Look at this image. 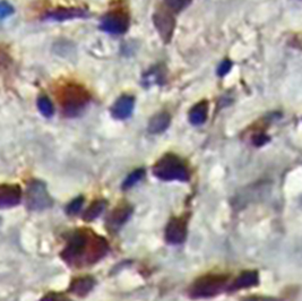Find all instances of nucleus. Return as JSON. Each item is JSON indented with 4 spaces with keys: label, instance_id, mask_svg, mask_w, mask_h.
<instances>
[{
    "label": "nucleus",
    "instance_id": "1",
    "mask_svg": "<svg viewBox=\"0 0 302 301\" xmlns=\"http://www.w3.org/2000/svg\"><path fill=\"white\" fill-rule=\"evenodd\" d=\"M108 244L102 237H88L83 232L75 233L66 249L63 253V258L69 264H79L82 257L86 263L93 264L98 262L108 252Z\"/></svg>",
    "mask_w": 302,
    "mask_h": 301
},
{
    "label": "nucleus",
    "instance_id": "2",
    "mask_svg": "<svg viewBox=\"0 0 302 301\" xmlns=\"http://www.w3.org/2000/svg\"><path fill=\"white\" fill-rule=\"evenodd\" d=\"M153 173L164 182H188L189 173L186 165L173 154H168L159 160L153 168Z\"/></svg>",
    "mask_w": 302,
    "mask_h": 301
},
{
    "label": "nucleus",
    "instance_id": "3",
    "mask_svg": "<svg viewBox=\"0 0 302 301\" xmlns=\"http://www.w3.org/2000/svg\"><path fill=\"white\" fill-rule=\"evenodd\" d=\"M228 279L225 277H218V275H209L196 281L191 287L189 294L191 298H210L222 292L225 288Z\"/></svg>",
    "mask_w": 302,
    "mask_h": 301
},
{
    "label": "nucleus",
    "instance_id": "4",
    "mask_svg": "<svg viewBox=\"0 0 302 301\" xmlns=\"http://www.w3.org/2000/svg\"><path fill=\"white\" fill-rule=\"evenodd\" d=\"M89 101V95L83 87L76 86V85H70L65 88L63 94L62 104L65 110V113L67 116H75Z\"/></svg>",
    "mask_w": 302,
    "mask_h": 301
},
{
    "label": "nucleus",
    "instance_id": "5",
    "mask_svg": "<svg viewBox=\"0 0 302 301\" xmlns=\"http://www.w3.org/2000/svg\"><path fill=\"white\" fill-rule=\"evenodd\" d=\"M52 199L45 185L39 180L31 182L26 189V206L32 210H42L51 207Z\"/></svg>",
    "mask_w": 302,
    "mask_h": 301
},
{
    "label": "nucleus",
    "instance_id": "6",
    "mask_svg": "<svg viewBox=\"0 0 302 301\" xmlns=\"http://www.w3.org/2000/svg\"><path fill=\"white\" fill-rule=\"evenodd\" d=\"M128 25L129 19L127 15L122 12H112L103 17L101 27L108 33L123 34L128 29Z\"/></svg>",
    "mask_w": 302,
    "mask_h": 301
},
{
    "label": "nucleus",
    "instance_id": "7",
    "mask_svg": "<svg viewBox=\"0 0 302 301\" xmlns=\"http://www.w3.org/2000/svg\"><path fill=\"white\" fill-rule=\"evenodd\" d=\"M153 22L162 39L165 42H169L173 34L175 25L173 15L167 9H162V11H159L154 14Z\"/></svg>",
    "mask_w": 302,
    "mask_h": 301
},
{
    "label": "nucleus",
    "instance_id": "8",
    "mask_svg": "<svg viewBox=\"0 0 302 301\" xmlns=\"http://www.w3.org/2000/svg\"><path fill=\"white\" fill-rule=\"evenodd\" d=\"M187 235V227L183 219H172L165 230V239L173 245H180L185 242Z\"/></svg>",
    "mask_w": 302,
    "mask_h": 301
},
{
    "label": "nucleus",
    "instance_id": "9",
    "mask_svg": "<svg viewBox=\"0 0 302 301\" xmlns=\"http://www.w3.org/2000/svg\"><path fill=\"white\" fill-rule=\"evenodd\" d=\"M21 200V189L17 186L3 185L0 187V206L3 208L13 207L19 204Z\"/></svg>",
    "mask_w": 302,
    "mask_h": 301
},
{
    "label": "nucleus",
    "instance_id": "10",
    "mask_svg": "<svg viewBox=\"0 0 302 301\" xmlns=\"http://www.w3.org/2000/svg\"><path fill=\"white\" fill-rule=\"evenodd\" d=\"M134 99L129 95H124V97L119 98L115 103L112 105L111 113L115 119H127L130 117V114L133 113L134 110Z\"/></svg>",
    "mask_w": 302,
    "mask_h": 301
},
{
    "label": "nucleus",
    "instance_id": "11",
    "mask_svg": "<svg viewBox=\"0 0 302 301\" xmlns=\"http://www.w3.org/2000/svg\"><path fill=\"white\" fill-rule=\"evenodd\" d=\"M86 16V12L80 8H58L56 11L49 13L47 19L50 21H68L73 18H80Z\"/></svg>",
    "mask_w": 302,
    "mask_h": 301
},
{
    "label": "nucleus",
    "instance_id": "12",
    "mask_svg": "<svg viewBox=\"0 0 302 301\" xmlns=\"http://www.w3.org/2000/svg\"><path fill=\"white\" fill-rule=\"evenodd\" d=\"M259 282V277L257 272L254 270H249V272H245L240 275L238 279H235L234 282L231 284L230 290H240V289H247L257 285Z\"/></svg>",
    "mask_w": 302,
    "mask_h": 301
},
{
    "label": "nucleus",
    "instance_id": "13",
    "mask_svg": "<svg viewBox=\"0 0 302 301\" xmlns=\"http://www.w3.org/2000/svg\"><path fill=\"white\" fill-rule=\"evenodd\" d=\"M171 122L170 114L167 112H160L149 120L148 132L152 134H161L169 127Z\"/></svg>",
    "mask_w": 302,
    "mask_h": 301
},
{
    "label": "nucleus",
    "instance_id": "14",
    "mask_svg": "<svg viewBox=\"0 0 302 301\" xmlns=\"http://www.w3.org/2000/svg\"><path fill=\"white\" fill-rule=\"evenodd\" d=\"M207 108L208 105L206 101H201L198 104H196L189 112L190 123L195 125V126L203 125L206 122V119H207Z\"/></svg>",
    "mask_w": 302,
    "mask_h": 301
},
{
    "label": "nucleus",
    "instance_id": "15",
    "mask_svg": "<svg viewBox=\"0 0 302 301\" xmlns=\"http://www.w3.org/2000/svg\"><path fill=\"white\" fill-rule=\"evenodd\" d=\"M94 280L90 278H80L75 280L74 282L70 284V291H73L75 294L77 295H86L90 290L94 287Z\"/></svg>",
    "mask_w": 302,
    "mask_h": 301
},
{
    "label": "nucleus",
    "instance_id": "16",
    "mask_svg": "<svg viewBox=\"0 0 302 301\" xmlns=\"http://www.w3.org/2000/svg\"><path fill=\"white\" fill-rule=\"evenodd\" d=\"M130 215H132V208L128 206L119 207L115 209L114 212L111 214V217H110L109 225L113 229H117L129 219Z\"/></svg>",
    "mask_w": 302,
    "mask_h": 301
},
{
    "label": "nucleus",
    "instance_id": "17",
    "mask_svg": "<svg viewBox=\"0 0 302 301\" xmlns=\"http://www.w3.org/2000/svg\"><path fill=\"white\" fill-rule=\"evenodd\" d=\"M105 206H107V203H105L104 200H97V202L93 203L86 210H85L83 219L85 221L95 220L100 214H102V212L105 209Z\"/></svg>",
    "mask_w": 302,
    "mask_h": 301
},
{
    "label": "nucleus",
    "instance_id": "18",
    "mask_svg": "<svg viewBox=\"0 0 302 301\" xmlns=\"http://www.w3.org/2000/svg\"><path fill=\"white\" fill-rule=\"evenodd\" d=\"M38 108L44 117H52L53 114V105L51 101L47 97H42L38 100Z\"/></svg>",
    "mask_w": 302,
    "mask_h": 301
},
{
    "label": "nucleus",
    "instance_id": "19",
    "mask_svg": "<svg viewBox=\"0 0 302 301\" xmlns=\"http://www.w3.org/2000/svg\"><path fill=\"white\" fill-rule=\"evenodd\" d=\"M144 170L143 169H138L136 170V171H134L133 173H130L127 179L125 180L124 182V185H123V188L124 189H128V188H132L133 186H135L137 183H139L140 180H142V178L144 177Z\"/></svg>",
    "mask_w": 302,
    "mask_h": 301
},
{
    "label": "nucleus",
    "instance_id": "20",
    "mask_svg": "<svg viewBox=\"0 0 302 301\" xmlns=\"http://www.w3.org/2000/svg\"><path fill=\"white\" fill-rule=\"evenodd\" d=\"M191 3V0H165V5L172 12H181Z\"/></svg>",
    "mask_w": 302,
    "mask_h": 301
},
{
    "label": "nucleus",
    "instance_id": "21",
    "mask_svg": "<svg viewBox=\"0 0 302 301\" xmlns=\"http://www.w3.org/2000/svg\"><path fill=\"white\" fill-rule=\"evenodd\" d=\"M83 205V198L82 197H78L76 199H74L72 203H70L68 206H67V213L69 215H75L77 214L79 210H80V207H82Z\"/></svg>",
    "mask_w": 302,
    "mask_h": 301
},
{
    "label": "nucleus",
    "instance_id": "22",
    "mask_svg": "<svg viewBox=\"0 0 302 301\" xmlns=\"http://www.w3.org/2000/svg\"><path fill=\"white\" fill-rule=\"evenodd\" d=\"M231 67H232V63H231L230 60H224V62L220 65L218 74L220 76H224V75H226L230 72Z\"/></svg>",
    "mask_w": 302,
    "mask_h": 301
},
{
    "label": "nucleus",
    "instance_id": "23",
    "mask_svg": "<svg viewBox=\"0 0 302 301\" xmlns=\"http://www.w3.org/2000/svg\"><path fill=\"white\" fill-rule=\"evenodd\" d=\"M12 13H13L12 6H9V5L6 3H3L2 6H0V14H2V18L7 17L8 15H11Z\"/></svg>",
    "mask_w": 302,
    "mask_h": 301
},
{
    "label": "nucleus",
    "instance_id": "24",
    "mask_svg": "<svg viewBox=\"0 0 302 301\" xmlns=\"http://www.w3.org/2000/svg\"><path fill=\"white\" fill-rule=\"evenodd\" d=\"M268 140H269V138L266 136L265 134H258L254 137V143H255V145H258V146L266 144L268 142Z\"/></svg>",
    "mask_w": 302,
    "mask_h": 301
},
{
    "label": "nucleus",
    "instance_id": "25",
    "mask_svg": "<svg viewBox=\"0 0 302 301\" xmlns=\"http://www.w3.org/2000/svg\"><path fill=\"white\" fill-rule=\"evenodd\" d=\"M42 301H70V300L67 299L66 297H63V295L60 294H50V295H47L45 298H43Z\"/></svg>",
    "mask_w": 302,
    "mask_h": 301
},
{
    "label": "nucleus",
    "instance_id": "26",
    "mask_svg": "<svg viewBox=\"0 0 302 301\" xmlns=\"http://www.w3.org/2000/svg\"><path fill=\"white\" fill-rule=\"evenodd\" d=\"M243 301H282L278 298H271V297H248L245 298Z\"/></svg>",
    "mask_w": 302,
    "mask_h": 301
}]
</instances>
